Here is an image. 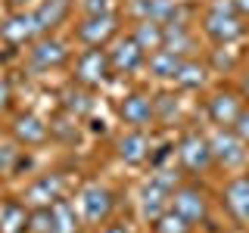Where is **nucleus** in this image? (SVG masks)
<instances>
[{"instance_id":"obj_1","label":"nucleus","mask_w":249,"mask_h":233,"mask_svg":"<svg viewBox=\"0 0 249 233\" xmlns=\"http://www.w3.org/2000/svg\"><path fill=\"white\" fill-rule=\"evenodd\" d=\"M202 28H206V34L218 44H231V41H237V37H243V31H246L243 19L237 16V10H233L231 3H215L212 10L206 13V19H202Z\"/></svg>"},{"instance_id":"obj_2","label":"nucleus","mask_w":249,"mask_h":233,"mask_svg":"<svg viewBox=\"0 0 249 233\" xmlns=\"http://www.w3.org/2000/svg\"><path fill=\"white\" fill-rule=\"evenodd\" d=\"M109 72H112V62H109V53L100 50V47H90L88 53H81L75 68V78L81 87H100V84L109 81Z\"/></svg>"},{"instance_id":"obj_3","label":"nucleus","mask_w":249,"mask_h":233,"mask_svg":"<svg viewBox=\"0 0 249 233\" xmlns=\"http://www.w3.org/2000/svg\"><path fill=\"white\" fill-rule=\"evenodd\" d=\"M212 155H215V162H221L224 168H240L246 162V140H240L233 131L228 128H218L215 134H212Z\"/></svg>"},{"instance_id":"obj_4","label":"nucleus","mask_w":249,"mask_h":233,"mask_svg":"<svg viewBox=\"0 0 249 233\" xmlns=\"http://www.w3.org/2000/svg\"><path fill=\"white\" fill-rule=\"evenodd\" d=\"M178 155H181L184 168L193 171V174L209 171V168H212V162H215L212 143H209L206 137H199V134H187V137L181 140V146H178Z\"/></svg>"},{"instance_id":"obj_5","label":"nucleus","mask_w":249,"mask_h":233,"mask_svg":"<svg viewBox=\"0 0 249 233\" xmlns=\"http://www.w3.org/2000/svg\"><path fill=\"white\" fill-rule=\"evenodd\" d=\"M81 215H84V221L88 224H103L109 212H112V193L106 190V186H100V183H90V186H84L81 190Z\"/></svg>"},{"instance_id":"obj_6","label":"nucleus","mask_w":249,"mask_h":233,"mask_svg":"<svg viewBox=\"0 0 249 233\" xmlns=\"http://www.w3.org/2000/svg\"><path fill=\"white\" fill-rule=\"evenodd\" d=\"M171 208H175L178 215H184L190 224H196L209 215V202H206L199 186H178V190L171 193Z\"/></svg>"},{"instance_id":"obj_7","label":"nucleus","mask_w":249,"mask_h":233,"mask_svg":"<svg viewBox=\"0 0 249 233\" xmlns=\"http://www.w3.org/2000/svg\"><path fill=\"white\" fill-rule=\"evenodd\" d=\"M115 31H119V25H115V16L112 13L88 16V19L78 25V41H84L88 47H103Z\"/></svg>"},{"instance_id":"obj_8","label":"nucleus","mask_w":249,"mask_h":233,"mask_svg":"<svg viewBox=\"0 0 249 233\" xmlns=\"http://www.w3.org/2000/svg\"><path fill=\"white\" fill-rule=\"evenodd\" d=\"M35 34H41V31H37V22H35V13H25V10L13 13L10 19L0 25V37H3L6 44H13V47L28 44Z\"/></svg>"},{"instance_id":"obj_9","label":"nucleus","mask_w":249,"mask_h":233,"mask_svg":"<svg viewBox=\"0 0 249 233\" xmlns=\"http://www.w3.org/2000/svg\"><path fill=\"white\" fill-rule=\"evenodd\" d=\"M143 56L146 53L140 50V44L134 41V37H119V41L112 44V50H109V62H112L115 72H137L140 66H143Z\"/></svg>"},{"instance_id":"obj_10","label":"nucleus","mask_w":249,"mask_h":233,"mask_svg":"<svg viewBox=\"0 0 249 233\" xmlns=\"http://www.w3.org/2000/svg\"><path fill=\"white\" fill-rule=\"evenodd\" d=\"M62 196V177L59 174H44L25 190V205L31 208H50Z\"/></svg>"},{"instance_id":"obj_11","label":"nucleus","mask_w":249,"mask_h":233,"mask_svg":"<svg viewBox=\"0 0 249 233\" xmlns=\"http://www.w3.org/2000/svg\"><path fill=\"white\" fill-rule=\"evenodd\" d=\"M13 137L25 146H41L47 137H50V128L47 121H41L35 112H19L13 118Z\"/></svg>"},{"instance_id":"obj_12","label":"nucleus","mask_w":249,"mask_h":233,"mask_svg":"<svg viewBox=\"0 0 249 233\" xmlns=\"http://www.w3.org/2000/svg\"><path fill=\"white\" fill-rule=\"evenodd\" d=\"M168 208H171V193L168 190H162L156 181L140 186V215H143L146 221L156 224L162 215L168 212Z\"/></svg>"},{"instance_id":"obj_13","label":"nucleus","mask_w":249,"mask_h":233,"mask_svg":"<svg viewBox=\"0 0 249 233\" xmlns=\"http://www.w3.org/2000/svg\"><path fill=\"white\" fill-rule=\"evenodd\" d=\"M115 150H119V159L124 165H143L146 159H150V140L140 128L128 131V134L119 137V143H115Z\"/></svg>"},{"instance_id":"obj_14","label":"nucleus","mask_w":249,"mask_h":233,"mask_svg":"<svg viewBox=\"0 0 249 233\" xmlns=\"http://www.w3.org/2000/svg\"><path fill=\"white\" fill-rule=\"evenodd\" d=\"M69 56L66 44L56 41V37H41L35 47H31V62H35V68H56L62 66Z\"/></svg>"},{"instance_id":"obj_15","label":"nucleus","mask_w":249,"mask_h":233,"mask_svg":"<svg viewBox=\"0 0 249 233\" xmlns=\"http://www.w3.org/2000/svg\"><path fill=\"white\" fill-rule=\"evenodd\" d=\"M134 13L140 19L159 22V25H175L178 19V3L175 0H134Z\"/></svg>"},{"instance_id":"obj_16","label":"nucleus","mask_w":249,"mask_h":233,"mask_svg":"<svg viewBox=\"0 0 249 233\" xmlns=\"http://www.w3.org/2000/svg\"><path fill=\"white\" fill-rule=\"evenodd\" d=\"M224 205L240 224H249V177H237L224 190Z\"/></svg>"},{"instance_id":"obj_17","label":"nucleus","mask_w":249,"mask_h":233,"mask_svg":"<svg viewBox=\"0 0 249 233\" xmlns=\"http://www.w3.org/2000/svg\"><path fill=\"white\" fill-rule=\"evenodd\" d=\"M240 112H243V109H240V100L233 97V93H215V97L209 100V118H212L218 128H231Z\"/></svg>"},{"instance_id":"obj_18","label":"nucleus","mask_w":249,"mask_h":233,"mask_svg":"<svg viewBox=\"0 0 249 233\" xmlns=\"http://www.w3.org/2000/svg\"><path fill=\"white\" fill-rule=\"evenodd\" d=\"M69 10H72V0H41L35 10V22H37V31H50L62 25V19L69 16Z\"/></svg>"},{"instance_id":"obj_19","label":"nucleus","mask_w":249,"mask_h":233,"mask_svg":"<svg viewBox=\"0 0 249 233\" xmlns=\"http://www.w3.org/2000/svg\"><path fill=\"white\" fill-rule=\"evenodd\" d=\"M153 115L156 112H153V100L150 97H143V93H131V97H124V103H122L124 124H131V128H143Z\"/></svg>"},{"instance_id":"obj_20","label":"nucleus","mask_w":249,"mask_h":233,"mask_svg":"<svg viewBox=\"0 0 249 233\" xmlns=\"http://www.w3.org/2000/svg\"><path fill=\"white\" fill-rule=\"evenodd\" d=\"M134 41L140 44V50L143 53H156L162 50V41H165V25H159V22H150V19H140V25L134 28Z\"/></svg>"},{"instance_id":"obj_21","label":"nucleus","mask_w":249,"mask_h":233,"mask_svg":"<svg viewBox=\"0 0 249 233\" xmlns=\"http://www.w3.org/2000/svg\"><path fill=\"white\" fill-rule=\"evenodd\" d=\"M50 215H53V233H78V215H75V205L69 199H56L50 205Z\"/></svg>"},{"instance_id":"obj_22","label":"nucleus","mask_w":249,"mask_h":233,"mask_svg":"<svg viewBox=\"0 0 249 233\" xmlns=\"http://www.w3.org/2000/svg\"><path fill=\"white\" fill-rule=\"evenodd\" d=\"M28 230V212L19 202H6L0 208V233H25Z\"/></svg>"},{"instance_id":"obj_23","label":"nucleus","mask_w":249,"mask_h":233,"mask_svg":"<svg viewBox=\"0 0 249 233\" xmlns=\"http://www.w3.org/2000/svg\"><path fill=\"white\" fill-rule=\"evenodd\" d=\"M162 50L175 53V56H181V53H190V50H193V37H190V31H187L184 22L165 25V41H162Z\"/></svg>"},{"instance_id":"obj_24","label":"nucleus","mask_w":249,"mask_h":233,"mask_svg":"<svg viewBox=\"0 0 249 233\" xmlns=\"http://www.w3.org/2000/svg\"><path fill=\"white\" fill-rule=\"evenodd\" d=\"M178 68H181V56H175V53H168V50L150 53V72L156 78H175Z\"/></svg>"},{"instance_id":"obj_25","label":"nucleus","mask_w":249,"mask_h":233,"mask_svg":"<svg viewBox=\"0 0 249 233\" xmlns=\"http://www.w3.org/2000/svg\"><path fill=\"white\" fill-rule=\"evenodd\" d=\"M175 81L181 84V87H187V90H196V87H202V84H206V68H202L199 62H181Z\"/></svg>"},{"instance_id":"obj_26","label":"nucleus","mask_w":249,"mask_h":233,"mask_svg":"<svg viewBox=\"0 0 249 233\" xmlns=\"http://www.w3.org/2000/svg\"><path fill=\"white\" fill-rule=\"evenodd\" d=\"M62 103H66V109L72 115H88L90 109H93V100H90V93H84L81 87H69L66 93H62Z\"/></svg>"},{"instance_id":"obj_27","label":"nucleus","mask_w":249,"mask_h":233,"mask_svg":"<svg viewBox=\"0 0 249 233\" xmlns=\"http://www.w3.org/2000/svg\"><path fill=\"white\" fill-rule=\"evenodd\" d=\"M190 227L193 224L187 221L184 215H178L175 208H168V212L156 221V233H190Z\"/></svg>"},{"instance_id":"obj_28","label":"nucleus","mask_w":249,"mask_h":233,"mask_svg":"<svg viewBox=\"0 0 249 233\" xmlns=\"http://www.w3.org/2000/svg\"><path fill=\"white\" fill-rule=\"evenodd\" d=\"M28 230L31 233H53V215L50 208H35L28 215Z\"/></svg>"},{"instance_id":"obj_29","label":"nucleus","mask_w":249,"mask_h":233,"mask_svg":"<svg viewBox=\"0 0 249 233\" xmlns=\"http://www.w3.org/2000/svg\"><path fill=\"white\" fill-rule=\"evenodd\" d=\"M19 168V150L16 146H0V174H13Z\"/></svg>"},{"instance_id":"obj_30","label":"nucleus","mask_w":249,"mask_h":233,"mask_svg":"<svg viewBox=\"0 0 249 233\" xmlns=\"http://www.w3.org/2000/svg\"><path fill=\"white\" fill-rule=\"evenodd\" d=\"M153 181L159 183L162 190L175 193V190H178V183H181V174H178L175 168H159V171H156V177H153Z\"/></svg>"},{"instance_id":"obj_31","label":"nucleus","mask_w":249,"mask_h":233,"mask_svg":"<svg viewBox=\"0 0 249 233\" xmlns=\"http://www.w3.org/2000/svg\"><path fill=\"white\" fill-rule=\"evenodd\" d=\"M231 128H233V134H237L240 140H246V143H249V109H243V112L237 115V121H233Z\"/></svg>"},{"instance_id":"obj_32","label":"nucleus","mask_w":249,"mask_h":233,"mask_svg":"<svg viewBox=\"0 0 249 233\" xmlns=\"http://www.w3.org/2000/svg\"><path fill=\"white\" fill-rule=\"evenodd\" d=\"M153 106H159V115H162V118H171V112H178V103H175V97H168V93H162V97L156 100Z\"/></svg>"},{"instance_id":"obj_33","label":"nucleus","mask_w":249,"mask_h":233,"mask_svg":"<svg viewBox=\"0 0 249 233\" xmlns=\"http://www.w3.org/2000/svg\"><path fill=\"white\" fill-rule=\"evenodd\" d=\"M84 13H88V16H103V13H109V0H84Z\"/></svg>"},{"instance_id":"obj_34","label":"nucleus","mask_w":249,"mask_h":233,"mask_svg":"<svg viewBox=\"0 0 249 233\" xmlns=\"http://www.w3.org/2000/svg\"><path fill=\"white\" fill-rule=\"evenodd\" d=\"M6 106H10V84L0 78V112H3Z\"/></svg>"},{"instance_id":"obj_35","label":"nucleus","mask_w":249,"mask_h":233,"mask_svg":"<svg viewBox=\"0 0 249 233\" xmlns=\"http://www.w3.org/2000/svg\"><path fill=\"white\" fill-rule=\"evenodd\" d=\"M233 10H237V13H243V16H249V0H233Z\"/></svg>"},{"instance_id":"obj_36","label":"nucleus","mask_w":249,"mask_h":233,"mask_svg":"<svg viewBox=\"0 0 249 233\" xmlns=\"http://www.w3.org/2000/svg\"><path fill=\"white\" fill-rule=\"evenodd\" d=\"M103 233H128V230H124V227H122V224H109V227H106Z\"/></svg>"},{"instance_id":"obj_37","label":"nucleus","mask_w":249,"mask_h":233,"mask_svg":"<svg viewBox=\"0 0 249 233\" xmlns=\"http://www.w3.org/2000/svg\"><path fill=\"white\" fill-rule=\"evenodd\" d=\"M13 6H25V3H31V0H10Z\"/></svg>"},{"instance_id":"obj_38","label":"nucleus","mask_w":249,"mask_h":233,"mask_svg":"<svg viewBox=\"0 0 249 233\" xmlns=\"http://www.w3.org/2000/svg\"><path fill=\"white\" fill-rule=\"evenodd\" d=\"M243 93H246V97H249V78H246V81H243Z\"/></svg>"}]
</instances>
